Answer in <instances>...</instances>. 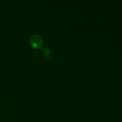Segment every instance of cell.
Masks as SVG:
<instances>
[{
	"instance_id": "1",
	"label": "cell",
	"mask_w": 122,
	"mask_h": 122,
	"mask_svg": "<svg viewBox=\"0 0 122 122\" xmlns=\"http://www.w3.org/2000/svg\"><path fill=\"white\" fill-rule=\"evenodd\" d=\"M43 38L39 35H33L30 38V43L31 46L35 49H39L43 45Z\"/></svg>"
},
{
	"instance_id": "2",
	"label": "cell",
	"mask_w": 122,
	"mask_h": 122,
	"mask_svg": "<svg viewBox=\"0 0 122 122\" xmlns=\"http://www.w3.org/2000/svg\"><path fill=\"white\" fill-rule=\"evenodd\" d=\"M41 54L44 58H49L51 54V51L48 48H43L41 51Z\"/></svg>"
}]
</instances>
